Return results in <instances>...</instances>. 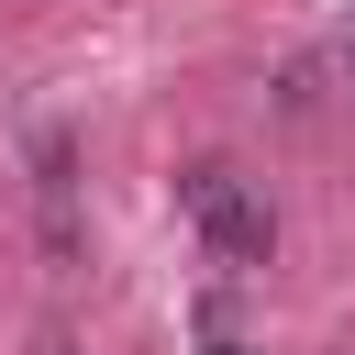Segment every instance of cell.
<instances>
[{
    "mask_svg": "<svg viewBox=\"0 0 355 355\" xmlns=\"http://www.w3.org/2000/svg\"><path fill=\"white\" fill-rule=\"evenodd\" d=\"M178 200H189V222H200V244H211V266H233V277H255V266L277 255V222H266V200L244 189V166H222V155H200V166L178 178Z\"/></svg>",
    "mask_w": 355,
    "mask_h": 355,
    "instance_id": "obj_1",
    "label": "cell"
},
{
    "mask_svg": "<svg viewBox=\"0 0 355 355\" xmlns=\"http://www.w3.org/2000/svg\"><path fill=\"white\" fill-rule=\"evenodd\" d=\"M189 322H200V355H255V344H244V322H233V300H222V288H211V300H200V311H189Z\"/></svg>",
    "mask_w": 355,
    "mask_h": 355,
    "instance_id": "obj_2",
    "label": "cell"
},
{
    "mask_svg": "<svg viewBox=\"0 0 355 355\" xmlns=\"http://www.w3.org/2000/svg\"><path fill=\"white\" fill-rule=\"evenodd\" d=\"M33 355H78V333H67V322H44V333H33Z\"/></svg>",
    "mask_w": 355,
    "mask_h": 355,
    "instance_id": "obj_3",
    "label": "cell"
}]
</instances>
